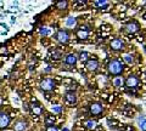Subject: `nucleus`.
Listing matches in <instances>:
<instances>
[{
    "label": "nucleus",
    "mask_w": 146,
    "mask_h": 131,
    "mask_svg": "<svg viewBox=\"0 0 146 131\" xmlns=\"http://www.w3.org/2000/svg\"><path fill=\"white\" fill-rule=\"evenodd\" d=\"M115 124H118V121H116V120H111V119H108V125H110V126H111V128H112V126H116Z\"/></svg>",
    "instance_id": "c756f323"
},
{
    "label": "nucleus",
    "mask_w": 146,
    "mask_h": 131,
    "mask_svg": "<svg viewBox=\"0 0 146 131\" xmlns=\"http://www.w3.org/2000/svg\"><path fill=\"white\" fill-rule=\"evenodd\" d=\"M123 131H135L133 126H130V125H125L124 126V129H123Z\"/></svg>",
    "instance_id": "bb28decb"
},
{
    "label": "nucleus",
    "mask_w": 146,
    "mask_h": 131,
    "mask_svg": "<svg viewBox=\"0 0 146 131\" xmlns=\"http://www.w3.org/2000/svg\"><path fill=\"white\" fill-rule=\"evenodd\" d=\"M88 30H83V29H79V30H77V37H78L80 40H85L86 38H88Z\"/></svg>",
    "instance_id": "dca6fc26"
},
{
    "label": "nucleus",
    "mask_w": 146,
    "mask_h": 131,
    "mask_svg": "<svg viewBox=\"0 0 146 131\" xmlns=\"http://www.w3.org/2000/svg\"><path fill=\"white\" fill-rule=\"evenodd\" d=\"M65 101L68 106H73L74 103L77 102V96H76V93L74 92H72V91H68L66 93V96H65Z\"/></svg>",
    "instance_id": "9d476101"
},
{
    "label": "nucleus",
    "mask_w": 146,
    "mask_h": 131,
    "mask_svg": "<svg viewBox=\"0 0 146 131\" xmlns=\"http://www.w3.org/2000/svg\"><path fill=\"white\" fill-rule=\"evenodd\" d=\"M89 109H90V113H91V114H93V115H95V117H99V115L102 113V111H104V107H102L101 105H100V103H96V102H95V103H91Z\"/></svg>",
    "instance_id": "20e7f679"
},
{
    "label": "nucleus",
    "mask_w": 146,
    "mask_h": 131,
    "mask_svg": "<svg viewBox=\"0 0 146 131\" xmlns=\"http://www.w3.org/2000/svg\"><path fill=\"white\" fill-rule=\"evenodd\" d=\"M143 81L146 84V73H145V74H144V76H143Z\"/></svg>",
    "instance_id": "72a5a7b5"
},
{
    "label": "nucleus",
    "mask_w": 146,
    "mask_h": 131,
    "mask_svg": "<svg viewBox=\"0 0 146 131\" xmlns=\"http://www.w3.org/2000/svg\"><path fill=\"white\" fill-rule=\"evenodd\" d=\"M54 120H55L54 115H48L46 118H45V124L49 125V126H51V125L54 124Z\"/></svg>",
    "instance_id": "aec40b11"
},
{
    "label": "nucleus",
    "mask_w": 146,
    "mask_h": 131,
    "mask_svg": "<svg viewBox=\"0 0 146 131\" xmlns=\"http://www.w3.org/2000/svg\"><path fill=\"white\" fill-rule=\"evenodd\" d=\"M49 57L51 58V60L57 61V60H60V58L62 57V52H61L60 50H56V49H54V50H50Z\"/></svg>",
    "instance_id": "9b49d317"
},
{
    "label": "nucleus",
    "mask_w": 146,
    "mask_h": 131,
    "mask_svg": "<svg viewBox=\"0 0 146 131\" xmlns=\"http://www.w3.org/2000/svg\"><path fill=\"white\" fill-rule=\"evenodd\" d=\"M46 131H58V129L56 128V126H48V128H46Z\"/></svg>",
    "instance_id": "cd10ccee"
},
{
    "label": "nucleus",
    "mask_w": 146,
    "mask_h": 131,
    "mask_svg": "<svg viewBox=\"0 0 146 131\" xmlns=\"http://www.w3.org/2000/svg\"><path fill=\"white\" fill-rule=\"evenodd\" d=\"M40 34L42 35H48L49 34V30H48L46 27H42V28H40Z\"/></svg>",
    "instance_id": "393cba45"
},
{
    "label": "nucleus",
    "mask_w": 146,
    "mask_h": 131,
    "mask_svg": "<svg viewBox=\"0 0 146 131\" xmlns=\"http://www.w3.org/2000/svg\"><path fill=\"white\" fill-rule=\"evenodd\" d=\"M84 125H85V128L86 129H89V130H93V129H95L96 128V121L95 120H91V119H89V120H86L85 123H84Z\"/></svg>",
    "instance_id": "f3484780"
},
{
    "label": "nucleus",
    "mask_w": 146,
    "mask_h": 131,
    "mask_svg": "<svg viewBox=\"0 0 146 131\" xmlns=\"http://www.w3.org/2000/svg\"><path fill=\"white\" fill-rule=\"evenodd\" d=\"M79 58H80L82 62H88L89 61V53L88 52H82Z\"/></svg>",
    "instance_id": "412c9836"
},
{
    "label": "nucleus",
    "mask_w": 146,
    "mask_h": 131,
    "mask_svg": "<svg viewBox=\"0 0 146 131\" xmlns=\"http://www.w3.org/2000/svg\"><path fill=\"white\" fill-rule=\"evenodd\" d=\"M127 108H128V109L124 111V114H125L127 117H134V113H135V109H134V108H131L130 106H128Z\"/></svg>",
    "instance_id": "6ab92c4d"
},
{
    "label": "nucleus",
    "mask_w": 146,
    "mask_h": 131,
    "mask_svg": "<svg viewBox=\"0 0 146 131\" xmlns=\"http://www.w3.org/2000/svg\"><path fill=\"white\" fill-rule=\"evenodd\" d=\"M55 85H56V83H55L52 79H44L42 83H40V88H42V90H44V91H51V90L55 89Z\"/></svg>",
    "instance_id": "f03ea898"
},
{
    "label": "nucleus",
    "mask_w": 146,
    "mask_h": 131,
    "mask_svg": "<svg viewBox=\"0 0 146 131\" xmlns=\"http://www.w3.org/2000/svg\"><path fill=\"white\" fill-rule=\"evenodd\" d=\"M108 72L112 75H119L123 72V65L117 60L111 61L108 63Z\"/></svg>",
    "instance_id": "f257e3e1"
},
{
    "label": "nucleus",
    "mask_w": 146,
    "mask_h": 131,
    "mask_svg": "<svg viewBox=\"0 0 146 131\" xmlns=\"http://www.w3.org/2000/svg\"><path fill=\"white\" fill-rule=\"evenodd\" d=\"M10 124V117L5 112H0V129H5Z\"/></svg>",
    "instance_id": "423d86ee"
},
{
    "label": "nucleus",
    "mask_w": 146,
    "mask_h": 131,
    "mask_svg": "<svg viewBox=\"0 0 146 131\" xmlns=\"http://www.w3.org/2000/svg\"><path fill=\"white\" fill-rule=\"evenodd\" d=\"M29 109L34 115H40L43 113V108L38 102H32L29 105Z\"/></svg>",
    "instance_id": "1a4fd4ad"
},
{
    "label": "nucleus",
    "mask_w": 146,
    "mask_h": 131,
    "mask_svg": "<svg viewBox=\"0 0 146 131\" xmlns=\"http://www.w3.org/2000/svg\"><path fill=\"white\" fill-rule=\"evenodd\" d=\"M55 38L57 39V41H60L62 44H66L68 40H70V35H68V33L66 30H58L56 35H55Z\"/></svg>",
    "instance_id": "39448f33"
},
{
    "label": "nucleus",
    "mask_w": 146,
    "mask_h": 131,
    "mask_svg": "<svg viewBox=\"0 0 146 131\" xmlns=\"http://www.w3.org/2000/svg\"><path fill=\"white\" fill-rule=\"evenodd\" d=\"M65 63L66 65H70V66H74L77 63V56L74 53H70V55H67L66 58H65Z\"/></svg>",
    "instance_id": "f8f14e48"
},
{
    "label": "nucleus",
    "mask_w": 146,
    "mask_h": 131,
    "mask_svg": "<svg viewBox=\"0 0 146 131\" xmlns=\"http://www.w3.org/2000/svg\"><path fill=\"white\" fill-rule=\"evenodd\" d=\"M124 61L128 62V63H131L133 62V57H131L130 55H124Z\"/></svg>",
    "instance_id": "a878e982"
},
{
    "label": "nucleus",
    "mask_w": 146,
    "mask_h": 131,
    "mask_svg": "<svg viewBox=\"0 0 146 131\" xmlns=\"http://www.w3.org/2000/svg\"><path fill=\"white\" fill-rule=\"evenodd\" d=\"M111 33V27L110 26H101L100 27V35H102V38L108 37Z\"/></svg>",
    "instance_id": "2eb2a0df"
},
{
    "label": "nucleus",
    "mask_w": 146,
    "mask_h": 131,
    "mask_svg": "<svg viewBox=\"0 0 146 131\" xmlns=\"http://www.w3.org/2000/svg\"><path fill=\"white\" fill-rule=\"evenodd\" d=\"M98 66H99V62L96 60H89L88 62H86V65H85V67H86V69L88 70H95L98 68Z\"/></svg>",
    "instance_id": "4468645a"
},
{
    "label": "nucleus",
    "mask_w": 146,
    "mask_h": 131,
    "mask_svg": "<svg viewBox=\"0 0 146 131\" xmlns=\"http://www.w3.org/2000/svg\"><path fill=\"white\" fill-rule=\"evenodd\" d=\"M76 23H77V21H76V18H73V17H70V18H67V22H66V24H67L68 27L76 26Z\"/></svg>",
    "instance_id": "5701e85b"
},
{
    "label": "nucleus",
    "mask_w": 146,
    "mask_h": 131,
    "mask_svg": "<svg viewBox=\"0 0 146 131\" xmlns=\"http://www.w3.org/2000/svg\"><path fill=\"white\" fill-rule=\"evenodd\" d=\"M27 129V123L23 120H20V121H17V123L13 125V130L15 131H25Z\"/></svg>",
    "instance_id": "ddd939ff"
},
{
    "label": "nucleus",
    "mask_w": 146,
    "mask_h": 131,
    "mask_svg": "<svg viewBox=\"0 0 146 131\" xmlns=\"http://www.w3.org/2000/svg\"><path fill=\"white\" fill-rule=\"evenodd\" d=\"M110 46H111L112 50H115V51H119V50H122V49H123V46H124V43L122 41V39L116 38V39H113L112 41H111V44H110Z\"/></svg>",
    "instance_id": "6e6552de"
},
{
    "label": "nucleus",
    "mask_w": 146,
    "mask_h": 131,
    "mask_svg": "<svg viewBox=\"0 0 146 131\" xmlns=\"http://www.w3.org/2000/svg\"><path fill=\"white\" fill-rule=\"evenodd\" d=\"M94 5H96L98 7L102 9V7H106L108 5V3L106 1V0H100V1H94Z\"/></svg>",
    "instance_id": "a211bd4d"
},
{
    "label": "nucleus",
    "mask_w": 146,
    "mask_h": 131,
    "mask_svg": "<svg viewBox=\"0 0 146 131\" xmlns=\"http://www.w3.org/2000/svg\"><path fill=\"white\" fill-rule=\"evenodd\" d=\"M74 4L77 5V10H78V6H84L86 3H85V1H76Z\"/></svg>",
    "instance_id": "c85d7f7f"
},
{
    "label": "nucleus",
    "mask_w": 146,
    "mask_h": 131,
    "mask_svg": "<svg viewBox=\"0 0 146 131\" xmlns=\"http://www.w3.org/2000/svg\"><path fill=\"white\" fill-rule=\"evenodd\" d=\"M124 30H125V32H128V33L134 34V33H136V32L139 30V24L136 23L135 21L129 22V23H127V24L124 26Z\"/></svg>",
    "instance_id": "0eeeda50"
},
{
    "label": "nucleus",
    "mask_w": 146,
    "mask_h": 131,
    "mask_svg": "<svg viewBox=\"0 0 146 131\" xmlns=\"http://www.w3.org/2000/svg\"><path fill=\"white\" fill-rule=\"evenodd\" d=\"M61 111H62V107L61 106H54L52 107V112L54 113H61Z\"/></svg>",
    "instance_id": "b1692460"
},
{
    "label": "nucleus",
    "mask_w": 146,
    "mask_h": 131,
    "mask_svg": "<svg viewBox=\"0 0 146 131\" xmlns=\"http://www.w3.org/2000/svg\"><path fill=\"white\" fill-rule=\"evenodd\" d=\"M121 84H122V80L121 79H116L115 80V86H119Z\"/></svg>",
    "instance_id": "473e14b6"
},
{
    "label": "nucleus",
    "mask_w": 146,
    "mask_h": 131,
    "mask_svg": "<svg viewBox=\"0 0 146 131\" xmlns=\"http://www.w3.org/2000/svg\"><path fill=\"white\" fill-rule=\"evenodd\" d=\"M0 55H7L6 47H1V49H0Z\"/></svg>",
    "instance_id": "7c9ffc66"
},
{
    "label": "nucleus",
    "mask_w": 146,
    "mask_h": 131,
    "mask_svg": "<svg viewBox=\"0 0 146 131\" xmlns=\"http://www.w3.org/2000/svg\"><path fill=\"white\" fill-rule=\"evenodd\" d=\"M125 86L128 89H136L139 86V79L135 75H129L125 80Z\"/></svg>",
    "instance_id": "7ed1b4c3"
},
{
    "label": "nucleus",
    "mask_w": 146,
    "mask_h": 131,
    "mask_svg": "<svg viewBox=\"0 0 146 131\" xmlns=\"http://www.w3.org/2000/svg\"><path fill=\"white\" fill-rule=\"evenodd\" d=\"M141 130H143V131H146V120H143V121H141Z\"/></svg>",
    "instance_id": "2f4dec72"
},
{
    "label": "nucleus",
    "mask_w": 146,
    "mask_h": 131,
    "mask_svg": "<svg viewBox=\"0 0 146 131\" xmlns=\"http://www.w3.org/2000/svg\"><path fill=\"white\" fill-rule=\"evenodd\" d=\"M68 5V3L67 1H60V3H57L56 4V7L57 9H60V10H63V9H66Z\"/></svg>",
    "instance_id": "4be33fe9"
},
{
    "label": "nucleus",
    "mask_w": 146,
    "mask_h": 131,
    "mask_svg": "<svg viewBox=\"0 0 146 131\" xmlns=\"http://www.w3.org/2000/svg\"><path fill=\"white\" fill-rule=\"evenodd\" d=\"M144 18H145V20H146V13H145V15H144Z\"/></svg>",
    "instance_id": "f704fd0d"
}]
</instances>
